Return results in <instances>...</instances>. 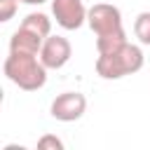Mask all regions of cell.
<instances>
[{"mask_svg":"<svg viewBox=\"0 0 150 150\" xmlns=\"http://www.w3.org/2000/svg\"><path fill=\"white\" fill-rule=\"evenodd\" d=\"M87 23L96 35V52H110L120 45L127 42L124 23H122V12L120 7L110 2H96L89 7Z\"/></svg>","mask_w":150,"mask_h":150,"instance_id":"cell-1","label":"cell"},{"mask_svg":"<svg viewBox=\"0 0 150 150\" xmlns=\"http://www.w3.org/2000/svg\"><path fill=\"white\" fill-rule=\"evenodd\" d=\"M145 56L138 45H131L129 40L110 52H101L96 59V75L103 80H122L127 75H134L143 68Z\"/></svg>","mask_w":150,"mask_h":150,"instance_id":"cell-2","label":"cell"},{"mask_svg":"<svg viewBox=\"0 0 150 150\" xmlns=\"http://www.w3.org/2000/svg\"><path fill=\"white\" fill-rule=\"evenodd\" d=\"M2 70H5V77L23 91H38L47 82V66L40 61V54L9 52Z\"/></svg>","mask_w":150,"mask_h":150,"instance_id":"cell-3","label":"cell"},{"mask_svg":"<svg viewBox=\"0 0 150 150\" xmlns=\"http://www.w3.org/2000/svg\"><path fill=\"white\" fill-rule=\"evenodd\" d=\"M49 112L59 122H75L87 112V96L80 91H63L52 101Z\"/></svg>","mask_w":150,"mask_h":150,"instance_id":"cell-4","label":"cell"},{"mask_svg":"<svg viewBox=\"0 0 150 150\" xmlns=\"http://www.w3.org/2000/svg\"><path fill=\"white\" fill-rule=\"evenodd\" d=\"M52 14L63 30H77L87 23L89 9L82 0H52Z\"/></svg>","mask_w":150,"mask_h":150,"instance_id":"cell-5","label":"cell"},{"mask_svg":"<svg viewBox=\"0 0 150 150\" xmlns=\"http://www.w3.org/2000/svg\"><path fill=\"white\" fill-rule=\"evenodd\" d=\"M73 56V47L68 42V38L63 35H49L45 38L42 42V49H40V61L47 66V70H59L63 68Z\"/></svg>","mask_w":150,"mask_h":150,"instance_id":"cell-6","label":"cell"},{"mask_svg":"<svg viewBox=\"0 0 150 150\" xmlns=\"http://www.w3.org/2000/svg\"><path fill=\"white\" fill-rule=\"evenodd\" d=\"M42 42H45V38H40L38 33H33V30H28V28L19 26V28L12 33V38H9V52H21V54H40Z\"/></svg>","mask_w":150,"mask_h":150,"instance_id":"cell-7","label":"cell"},{"mask_svg":"<svg viewBox=\"0 0 150 150\" xmlns=\"http://www.w3.org/2000/svg\"><path fill=\"white\" fill-rule=\"evenodd\" d=\"M21 26L28 28V30H33V33H38L40 38H49L52 35V19L45 12H30V14H26L23 21H21Z\"/></svg>","mask_w":150,"mask_h":150,"instance_id":"cell-8","label":"cell"},{"mask_svg":"<svg viewBox=\"0 0 150 150\" xmlns=\"http://www.w3.org/2000/svg\"><path fill=\"white\" fill-rule=\"evenodd\" d=\"M134 35L141 45H150V12H141L134 21Z\"/></svg>","mask_w":150,"mask_h":150,"instance_id":"cell-9","label":"cell"},{"mask_svg":"<svg viewBox=\"0 0 150 150\" xmlns=\"http://www.w3.org/2000/svg\"><path fill=\"white\" fill-rule=\"evenodd\" d=\"M38 150H63V141L54 134H45L38 141Z\"/></svg>","mask_w":150,"mask_h":150,"instance_id":"cell-10","label":"cell"},{"mask_svg":"<svg viewBox=\"0 0 150 150\" xmlns=\"http://www.w3.org/2000/svg\"><path fill=\"white\" fill-rule=\"evenodd\" d=\"M16 9H19V0H0V21L2 23L12 21Z\"/></svg>","mask_w":150,"mask_h":150,"instance_id":"cell-11","label":"cell"},{"mask_svg":"<svg viewBox=\"0 0 150 150\" xmlns=\"http://www.w3.org/2000/svg\"><path fill=\"white\" fill-rule=\"evenodd\" d=\"M19 2H23V5H42L47 0H19Z\"/></svg>","mask_w":150,"mask_h":150,"instance_id":"cell-12","label":"cell"}]
</instances>
